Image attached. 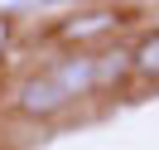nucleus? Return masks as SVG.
Listing matches in <instances>:
<instances>
[{
	"mask_svg": "<svg viewBox=\"0 0 159 150\" xmlns=\"http://www.w3.org/2000/svg\"><path fill=\"white\" fill-rule=\"evenodd\" d=\"M125 24V15L116 5H82V10H68L63 20H53L48 39L68 53H92L97 44H106L111 34Z\"/></svg>",
	"mask_w": 159,
	"mask_h": 150,
	"instance_id": "nucleus-1",
	"label": "nucleus"
},
{
	"mask_svg": "<svg viewBox=\"0 0 159 150\" xmlns=\"http://www.w3.org/2000/svg\"><path fill=\"white\" fill-rule=\"evenodd\" d=\"M15 116H24V121H58L63 111L72 107V97L58 87V82L48 78V73H29V78H20V87H15Z\"/></svg>",
	"mask_w": 159,
	"mask_h": 150,
	"instance_id": "nucleus-2",
	"label": "nucleus"
},
{
	"mask_svg": "<svg viewBox=\"0 0 159 150\" xmlns=\"http://www.w3.org/2000/svg\"><path fill=\"white\" fill-rule=\"evenodd\" d=\"M92 58H97V92H125L135 82L130 44H101V49H92Z\"/></svg>",
	"mask_w": 159,
	"mask_h": 150,
	"instance_id": "nucleus-3",
	"label": "nucleus"
},
{
	"mask_svg": "<svg viewBox=\"0 0 159 150\" xmlns=\"http://www.w3.org/2000/svg\"><path fill=\"white\" fill-rule=\"evenodd\" d=\"M43 73H48L72 102H82V97L97 92V58H92V53H63V58L53 63V68H43Z\"/></svg>",
	"mask_w": 159,
	"mask_h": 150,
	"instance_id": "nucleus-4",
	"label": "nucleus"
},
{
	"mask_svg": "<svg viewBox=\"0 0 159 150\" xmlns=\"http://www.w3.org/2000/svg\"><path fill=\"white\" fill-rule=\"evenodd\" d=\"M130 53H135V82H145V87L159 92V24L140 34L130 44Z\"/></svg>",
	"mask_w": 159,
	"mask_h": 150,
	"instance_id": "nucleus-5",
	"label": "nucleus"
},
{
	"mask_svg": "<svg viewBox=\"0 0 159 150\" xmlns=\"http://www.w3.org/2000/svg\"><path fill=\"white\" fill-rule=\"evenodd\" d=\"M10 39H15V20H10V10H0V63L10 53Z\"/></svg>",
	"mask_w": 159,
	"mask_h": 150,
	"instance_id": "nucleus-6",
	"label": "nucleus"
}]
</instances>
